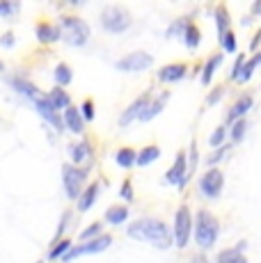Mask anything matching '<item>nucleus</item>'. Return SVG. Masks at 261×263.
<instances>
[{"mask_svg": "<svg viewBox=\"0 0 261 263\" xmlns=\"http://www.w3.org/2000/svg\"><path fill=\"white\" fill-rule=\"evenodd\" d=\"M190 238H193V211H190L188 204H181L177 211H174L172 240L179 250H185Z\"/></svg>", "mask_w": 261, "mask_h": 263, "instance_id": "39448f33", "label": "nucleus"}, {"mask_svg": "<svg viewBox=\"0 0 261 263\" xmlns=\"http://www.w3.org/2000/svg\"><path fill=\"white\" fill-rule=\"evenodd\" d=\"M71 211H64L62 213V220H60V224H58V231H55V238H53V242L55 240H60V238H64V229H67L69 224H71Z\"/></svg>", "mask_w": 261, "mask_h": 263, "instance_id": "58836bf2", "label": "nucleus"}, {"mask_svg": "<svg viewBox=\"0 0 261 263\" xmlns=\"http://www.w3.org/2000/svg\"><path fill=\"white\" fill-rule=\"evenodd\" d=\"M248 130H250V121H248V117L245 119H236V121H232V124L227 126V138L232 140L229 144H240L245 138H248Z\"/></svg>", "mask_w": 261, "mask_h": 263, "instance_id": "aec40b11", "label": "nucleus"}, {"mask_svg": "<svg viewBox=\"0 0 261 263\" xmlns=\"http://www.w3.org/2000/svg\"><path fill=\"white\" fill-rule=\"evenodd\" d=\"M199 195L207 199H218L225 190V174L220 167H207L197 179Z\"/></svg>", "mask_w": 261, "mask_h": 263, "instance_id": "0eeeda50", "label": "nucleus"}, {"mask_svg": "<svg viewBox=\"0 0 261 263\" xmlns=\"http://www.w3.org/2000/svg\"><path fill=\"white\" fill-rule=\"evenodd\" d=\"M62 124H64V130L73 135H83L85 133V121L78 112V105H69L67 110H62Z\"/></svg>", "mask_w": 261, "mask_h": 263, "instance_id": "2eb2a0df", "label": "nucleus"}, {"mask_svg": "<svg viewBox=\"0 0 261 263\" xmlns=\"http://www.w3.org/2000/svg\"><path fill=\"white\" fill-rule=\"evenodd\" d=\"M55 25H58V30H60V39H62L64 44H69V46L80 48L92 37V30H89L87 21L76 16V14H60Z\"/></svg>", "mask_w": 261, "mask_h": 263, "instance_id": "7ed1b4c3", "label": "nucleus"}, {"mask_svg": "<svg viewBox=\"0 0 261 263\" xmlns=\"http://www.w3.org/2000/svg\"><path fill=\"white\" fill-rule=\"evenodd\" d=\"M225 142H227V124H220L218 128L211 133L209 144H211V149H218V146H222Z\"/></svg>", "mask_w": 261, "mask_h": 263, "instance_id": "e433bc0d", "label": "nucleus"}, {"mask_svg": "<svg viewBox=\"0 0 261 263\" xmlns=\"http://www.w3.org/2000/svg\"><path fill=\"white\" fill-rule=\"evenodd\" d=\"M188 64L183 62H172V64H165V67L158 69V80L160 83H181V80L188 76Z\"/></svg>", "mask_w": 261, "mask_h": 263, "instance_id": "4468645a", "label": "nucleus"}, {"mask_svg": "<svg viewBox=\"0 0 261 263\" xmlns=\"http://www.w3.org/2000/svg\"><path fill=\"white\" fill-rule=\"evenodd\" d=\"M193 236L199 250H211L220 238V222L211 211L199 209L193 215Z\"/></svg>", "mask_w": 261, "mask_h": 263, "instance_id": "f03ea898", "label": "nucleus"}, {"mask_svg": "<svg viewBox=\"0 0 261 263\" xmlns=\"http://www.w3.org/2000/svg\"><path fill=\"white\" fill-rule=\"evenodd\" d=\"M257 14H261V0H257V3L252 5V14H250V16L254 18V16H257Z\"/></svg>", "mask_w": 261, "mask_h": 263, "instance_id": "a18cd8bd", "label": "nucleus"}, {"mask_svg": "<svg viewBox=\"0 0 261 263\" xmlns=\"http://www.w3.org/2000/svg\"><path fill=\"white\" fill-rule=\"evenodd\" d=\"M167 101H170V92H160L158 96H152V99H149V103H147V108L142 110V115H140L138 121L147 124V121L156 119L158 115L163 112V108H165V103H167Z\"/></svg>", "mask_w": 261, "mask_h": 263, "instance_id": "dca6fc26", "label": "nucleus"}, {"mask_svg": "<svg viewBox=\"0 0 261 263\" xmlns=\"http://www.w3.org/2000/svg\"><path fill=\"white\" fill-rule=\"evenodd\" d=\"M152 96H154L152 92H144L142 96H138L133 103H128L126 110L119 115V126H122V128H126V126H130L133 121H138L140 115H142V110L147 108V103H149V99H152Z\"/></svg>", "mask_w": 261, "mask_h": 263, "instance_id": "9b49d317", "label": "nucleus"}, {"mask_svg": "<svg viewBox=\"0 0 261 263\" xmlns=\"http://www.w3.org/2000/svg\"><path fill=\"white\" fill-rule=\"evenodd\" d=\"M21 9L18 3H9V0H0V18H14Z\"/></svg>", "mask_w": 261, "mask_h": 263, "instance_id": "4c0bfd02", "label": "nucleus"}, {"mask_svg": "<svg viewBox=\"0 0 261 263\" xmlns=\"http://www.w3.org/2000/svg\"><path fill=\"white\" fill-rule=\"evenodd\" d=\"M259 39H261V30L252 34V44H250V50H252V53H257V48H259Z\"/></svg>", "mask_w": 261, "mask_h": 263, "instance_id": "c03bdc74", "label": "nucleus"}, {"mask_svg": "<svg viewBox=\"0 0 261 263\" xmlns=\"http://www.w3.org/2000/svg\"><path fill=\"white\" fill-rule=\"evenodd\" d=\"M67 154L69 158H71V165H76V167H80V165L85 163V160L92 158V144L87 142V140H80V142H71L67 144Z\"/></svg>", "mask_w": 261, "mask_h": 263, "instance_id": "f3484780", "label": "nucleus"}, {"mask_svg": "<svg viewBox=\"0 0 261 263\" xmlns=\"http://www.w3.org/2000/svg\"><path fill=\"white\" fill-rule=\"evenodd\" d=\"M101 234H103V222H92V224H87L78 234V242H87L92 238H99Z\"/></svg>", "mask_w": 261, "mask_h": 263, "instance_id": "473e14b6", "label": "nucleus"}, {"mask_svg": "<svg viewBox=\"0 0 261 263\" xmlns=\"http://www.w3.org/2000/svg\"><path fill=\"white\" fill-rule=\"evenodd\" d=\"M101 28L110 34H122L133 25V14L128 12V7L124 5H105L101 9Z\"/></svg>", "mask_w": 261, "mask_h": 263, "instance_id": "20e7f679", "label": "nucleus"}, {"mask_svg": "<svg viewBox=\"0 0 261 263\" xmlns=\"http://www.w3.org/2000/svg\"><path fill=\"white\" fill-rule=\"evenodd\" d=\"M154 64V55L147 53V50H133V53H126L124 58H119L115 62V67L124 73H142L147 69H152Z\"/></svg>", "mask_w": 261, "mask_h": 263, "instance_id": "1a4fd4ad", "label": "nucleus"}, {"mask_svg": "<svg viewBox=\"0 0 261 263\" xmlns=\"http://www.w3.org/2000/svg\"><path fill=\"white\" fill-rule=\"evenodd\" d=\"M135 154H138V151H135L133 146H119L113 158L122 170H130V167H135Z\"/></svg>", "mask_w": 261, "mask_h": 263, "instance_id": "a878e982", "label": "nucleus"}, {"mask_svg": "<svg viewBox=\"0 0 261 263\" xmlns=\"http://www.w3.org/2000/svg\"><path fill=\"white\" fill-rule=\"evenodd\" d=\"M110 245H113V236L101 234L99 238H92V240H87V242L71 245V250H69L67 254L62 256V263H69V261L78 259V256H85V254H101V252H105Z\"/></svg>", "mask_w": 261, "mask_h": 263, "instance_id": "6e6552de", "label": "nucleus"}, {"mask_svg": "<svg viewBox=\"0 0 261 263\" xmlns=\"http://www.w3.org/2000/svg\"><path fill=\"white\" fill-rule=\"evenodd\" d=\"M261 62V53L257 50V53H252V58H245V64H243V69H240V73H238V78L234 80V83H248L250 78L254 76V69H257V64Z\"/></svg>", "mask_w": 261, "mask_h": 263, "instance_id": "cd10ccee", "label": "nucleus"}, {"mask_svg": "<svg viewBox=\"0 0 261 263\" xmlns=\"http://www.w3.org/2000/svg\"><path fill=\"white\" fill-rule=\"evenodd\" d=\"M34 37L42 44H55L60 42V30L51 21H37L34 23Z\"/></svg>", "mask_w": 261, "mask_h": 263, "instance_id": "a211bd4d", "label": "nucleus"}, {"mask_svg": "<svg viewBox=\"0 0 261 263\" xmlns=\"http://www.w3.org/2000/svg\"><path fill=\"white\" fill-rule=\"evenodd\" d=\"M232 149H234V146L229 144V142H225L222 146H218V149H213V154H211L209 158H207V165H209V167H215V165H218V163H222V160L227 158L229 154H232Z\"/></svg>", "mask_w": 261, "mask_h": 263, "instance_id": "2f4dec72", "label": "nucleus"}, {"mask_svg": "<svg viewBox=\"0 0 261 263\" xmlns=\"http://www.w3.org/2000/svg\"><path fill=\"white\" fill-rule=\"evenodd\" d=\"M188 21H190L188 16H179V18H174V21L167 25V30H165V37H167V39L181 37L183 30H185V25H188Z\"/></svg>", "mask_w": 261, "mask_h": 263, "instance_id": "72a5a7b5", "label": "nucleus"}, {"mask_svg": "<svg viewBox=\"0 0 261 263\" xmlns=\"http://www.w3.org/2000/svg\"><path fill=\"white\" fill-rule=\"evenodd\" d=\"M78 112H80V117H83L85 124H87V121H94L97 119V105H94L92 99H85L83 103L78 105Z\"/></svg>", "mask_w": 261, "mask_h": 263, "instance_id": "f704fd0d", "label": "nucleus"}, {"mask_svg": "<svg viewBox=\"0 0 261 263\" xmlns=\"http://www.w3.org/2000/svg\"><path fill=\"white\" fill-rule=\"evenodd\" d=\"M46 99H48V103L53 105V110H67L69 105H71V96H69L67 89H62V87H53L51 92L46 94Z\"/></svg>", "mask_w": 261, "mask_h": 263, "instance_id": "5701e85b", "label": "nucleus"}, {"mask_svg": "<svg viewBox=\"0 0 261 263\" xmlns=\"http://www.w3.org/2000/svg\"><path fill=\"white\" fill-rule=\"evenodd\" d=\"M34 263H42V261H34Z\"/></svg>", "mask_w": 261, "mask_h": 263, "instance_id": "de8ad7c7", "label": "nucleus"}, {"mask_svg": "<svg viewBox=\"0 0 261 263\" xmlns=\"http://www.w3.org/2000/svg\"><path fill=\"white\" fill-rule=\"evenodd\" d=\"M119 197H122L124 201H133L135 199V190H133V181L126 179L122 183V188H119Z\"/></svg>", "mask_w": 261, "mask_h": 263, "instance_id": "ea45409f", "label": "nucleus"}, {"mask_svg": "<svg viewBox=\"0 0 261 263\" xmlns=\"http://www.w3.org/2000/svg\"><path fill=\"white\" fill-rule=\"evenodd\" d=\"M103 220H105V224H110V227H122L124 222L128 220V206H124V204L108 206L103 213Z\"/></svg>", "mask_w": 261, "mask_h": 263, "instance_id": "6ab92c4d", "label": "nucleus"}, {"mask_svg": "<svg viewBox=\"0 0 261 263\" xmlns=\"http://www.w3.org/2000/svg\"><path fill=\"white\" fill-rule=\"evenodd\" d=\"M99 192H101V181H94V183H87L83 188V192L78 195L76 206H78V213H87L99 199Z\"/></svg>", "mask_w": 261, "mask_h": 263, "instance_id": "ddd939ff", "label": "nucleus"}, {"mask_svg": "<svg viewBox=\"0 0 261 263\" xmlns=\"http://www.w3.org/2000/svg\"><path fill=\"white\" fill-rule=\"evenodd\" d=\"M193 263H209V259H207L204 254H197V256L193 259Z\"/></svg>", "mask_w": 261, "mask_h": 263, "instance_id": "49530a36", "label": "nucleus"}, {"mask_svg": "<svg viewBox=\"0 0 261 263\" xmlns=\"http://www.w3.org/2000/svg\"><path fill=\"white\" fill-rule=\"evenodd\" d=\"M185 167H188V151L181 149L177 156H174L172 167L165 172L163 181L167 185H177L179 190H185V185H188V179H185Z\"/></svg>", "mask_w": 261, "mask_h": 263, "instance_id": "9d476101", "label": "nucleus"}, {"mask_svg": "<svg viewBox=\"0 0 261 263\" xmlns=\"http://www.w3.org/2000/svg\"><path fill=\"white\" fill-rule=\"evenodd\" d=\"M243 64H245V55H238V58H236V62H234V67H232V73H229V80H236V78H238V73H240V69H243Z\"/></svg>", "mask_w": 261, "mask_h": 263, "instance_id": "79ce46f5", "label": "nucleus"}, {"mask_svg": "<svg viewBox=\"0 0 261 263\" xmlns=\"http://www.w3.org/2000/svg\"><path fill=\"white\" fill-rule=\"evenodd\" d=\"M218 42H220V48H222V55L225 53H236L238 50V42H236V34H234V30H227V32H222L218 37Z\"/></svg>", "mask_w": 261, "mask_h": 263, "instance_id": "7c9ffc66", "label": "nucleus"}, {"mask_svg": "<svg viewBox=\"0 0 261 263\" xmlns=\"http://www.w3.org/2000/svg\"><path fill=\"white\" fill-rule=\"evenodd\" d=\"M181 42H183V46L185 48H190V50H195L202 44V30H199V25L190 18L188 25H185V30H183V34H181Z\"/></svg>", "mask_w": 261, "mask_h": 263, "instance_id": "4be33fe9", "label": "nucleus"}, {"mask_svg": "<svg viewBox=\"0 0 261 263\" xmlns=\"http://www.w3.org/2000/svg\"><path fill=\"white\" fill-rule=\"evenodd\" d=\"M222 60H225V55H222V53H213V55H211V58L207 60V64H204V69H202V76H199L202 85H211V80H213L215 71L220 69Z\"/></svg>", "mask_w": 261, "mask_h": 263, "instance_id": "b1692460", "label": "nucleus"}, {"mask_svg": "<svg viewBox=\"0 0 261 263\" xmlns=\"http://www.w3.org/2000/svg\"><path fill=\"white\" fill-rule=\"evenodd\" d=\"M71 245L73 242L69 240V238H60V240H55L53 245H51V250H48V254H46V259L55 263V261H62V256L67 254L69 250H71Z\"/></svg>", "mask_w": 261, "mask_h": 263, "instance_id": "c85d7f7f", "label": "nucleus"}, {"mask_svg": "<svg viewBox=\"0 0 261 263\" xmlns=\"http://www.w3.org/2000/svg\"><path fill=\"white\" fill-rule=\"evenodd\" d=\"M252 108H254V96L252 94H240L227 110V126L236 119H245V115H248Z\"/></svg>", "mask_w": 261, "mask_h": 263, "instance_id": "f8f14e48", "label": "nucleus"}, {"mask_svg": "<svg viewBox=\"0 0 261 263\" xmlns=\"http://www.w3.org/2000/svg\"><path fill=\"white\" fill-rule=\"evenodd\" d=\"M87 167H76V165L67 163L62 165V188L64 195L69 197L71 201L78 199V195L85 188V181H87Z\"/></svg>", "mask_w": 261, "mask_h": 263, "instance_id": "423d86ee", "label": "nucleus"}, {"mask_svg": "<svg viewBox=\"0 0 261 263\" xmlns=\"http://www.w3.org/2000/svg\"><path fill=\"white\" fill-rule=\"evenodd\" d=\"M213 18H215V28H218V37L227 30H232V18H229V9L225 5H215L213 9Z\"/></svg>", "mask_w": 261, "mask_h": 263, "instance_id": "bb28decb", "label": "nucleus"}, {"mask_svg": "<svg viewBox=\"0 0 261 263\" xmlns=\"http://www.w3.org/2000/svg\"><path fill=\"white\" fill-rule=\"evenodd\" d=\"M215 263H250V261H248V256H245L243 252L234 250V247H227V250L218 252Z\"/></svg>", "mask_w": 261, "mask_h": 263, "instance_id": "c756f323", "label": "nucleus"}, {"mask_svg": "<svg viewBox=\"0 0 261 263\" xmlns=\"http://www.w3.org/2000/svg\"><path fill=\"white\" fill-rule=\"evenodd\" d=\"M225 92H227V89H225V85H218V87L211 89V94L207 96V101H204V103H207V105H215L225 96Z\"/></svg>", "mask_w": 261, "mask_h": 263, "instance_id": "a19ab883", "label": "nucleus"}, {"mask_svg": "<svg viewBox=\"0 0 261 263\" xmlns=\"http://www.w3.org/2000/svg\"><path fill=\"white\" fill-rule=\"evenodd\" d=\"M53 80H55V87L67 89V85H71V80H73V69L69 67L67 62L55 64V69H53Z\"/></svg>", "mask_w": 261, "mask_h": 263, "instance_id": "393cba45", "label": "nucleus"}, {"mask_svg": "<svg viewBox=\"0 0 261 263\" xmlns=\"http://www.w3.org/2000/svg\"><path fill=\"white\" fill-rule=\"evenodd\" d=\"M126 236L138 242H144V245H152L156 250L165 252L174 245L172 240V231L158 217H138L126 227Z\"/></svg>", "mask_w": 261, "mask_h": 263, "instance_id": "f257e3e1", "label": "nucleus"}, {"mask_svg": "<svg viewBox=\"0 0 261 263\" xmlns=\"http://www.w3.org/2000/svg\"><path fill=\"white\" fill-rule=\"evenodd\" d=\"M160 158V146L158 144H147L135 154V167H149Z\"/></svg>", "mask_w": 261, "mask_h": 263, "instance_id": "412c9836", "label": "nucleus"}, {"mask_svg": "<svg viewBox=\"0 0 261 263\" xmlns=\"http://www.w3.org/2000/svg\"><path fill=\"white\" fill-rule=\"evenodd\" d=\"M14 44H16V39H14L12 32H5L3 37H0V46H3V48H12Z\"/></svg>", "mask_w": 261, "mask_h": 263, "instance_id": "37998d69", "label": "nucleus"}, {"mask_svg": "<svg viewBox=\"0 0 261 263\" xmlns=\"http://www.w3.org/2000/svg\"><path fill=\"white\" fill-rule=\"evenodd\" d=\"M190 158H188V167H185V179H193V174H195V170H197V163H199V151H197V142H190Z\"/></svg>", "mask_w": 261, "mask_h": 263, "instance_id": "c9c22d12", "label": "nucleus"}]
</instances>
